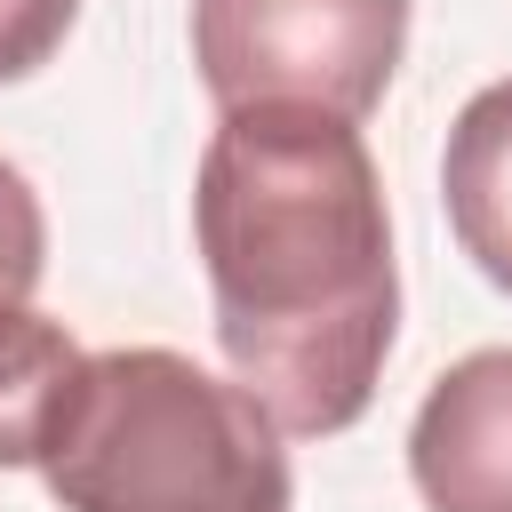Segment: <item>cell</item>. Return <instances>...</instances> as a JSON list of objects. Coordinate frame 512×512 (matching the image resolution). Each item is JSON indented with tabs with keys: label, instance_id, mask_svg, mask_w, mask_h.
<instances>
[{
	"label": "cell",
	"instance_id": "3957f363",
	"mask_svg": "<svg viewBox=\"0 0 512 512\" xmlns=\"http://www.w3.org/2000/svg\"><path fill=\"white\" fill-rule=\"evenodd\" d=\"M408 56V0H192V64L216 112L368 120Z\"/></svg>",
	"mask_w": 512,
	"mask_h": 512
},
{
	"label": "cell",
	"instance_id": "277c9868",
	"mask_svg": "<svg viewBox=\"0 0 512 512\" xmlns=\"http://www.w3.org/2000/svg\"><path fill=\"white\" fill-rule=\"evenodd\" d=\"M408 480L424 512H512V344L432 376L408 424Z\"/></svg>",
	"mask_w": 512,
	"mask_h": 512
},
{
	"label": "cell",
	"instance_id": "5b68a950",
	"mask_svg": "<svg viewBox=\"0 0 512 512\" xmlns=\"http://www.w3.org/2000/svg\"><path fill=\"white\" fill-rule=\"evenodd\" d=\"M440 200L472 272L512 296V80H488L480 96H464L440 152Z\"/></svg>",
	"mask_w": 512,
	"mask_h": 512
},
{
	"label": "cell",
	"instance_id": "52a82bcc",
	"mask_svg": "<svg viewBox=\"0 0 512 512\" xmlns=\"http://www.w3.org/2000/svg\"><path fill=\"white\" fill-rule=\"evenodd\" d=\"M48 272V216L16 160H0V304H32Z\"/></svg>",
	"mask_w": 512,
	"mask_h": 512
},
{
	"label": "cell",
	"instance_id": "8992f818",
	"mask_svg": "<svg viewBox=\"0 0 512 512\" xmlns=\"http://www.w3.org/2000/svg\"><path fill=\"white\" fill-rule=\"evenodd\" d=\"M72 368H80V344L64 336V320L32 304H0V472H40Z\"/></svg>",
	"mask_w": 512,
	"mask_h": 512
},
{
	"label": "cell",
	"instance_id": "ba28073f",
	"mask_svg": "<svg viewBox=\"0 0 512 512\" xmlns=\"http://www.w3.org/2000/svg\"><path fill=\"white\" fill-rule=\"evenodd\" d=\"M72 24H80V0H0V88L32 80Z\"/></svg>",
	"mask_w": 512,
	"mask_h": 512
},
{
	"label": "cell",
	"instance_id": "6da1fadb",
	"mask_svg": "<svg viewBox=\"0 0 512 512\" xmlns=\"http://www.w3.org/2000/svg\"><path fill=\"white\" fill-rule=\"evenodd\" d=\"M192 240L232 384L296 440L352 432L400 328L392 216L360 128L224 112L192 176Z\"/></svg>",
	"mask_w": 512,
	"mask_h": 512
},
{
	"label": "cell",
	"instance_id": "7a4b0ae2",
	"mask_svg": "<svg viewBox=\"0 0 512 512\" xmlns=\"http://www.w3.org/2000/svg\"><path fill=\"white\" fill-rule=\"evenodd\" d=\"M40 480L64 512H288L296 472L280 424L192 352H80Z\"/></svg>",
	"mask_w": 512,
	"mask_h": 512
}]
</instances>
